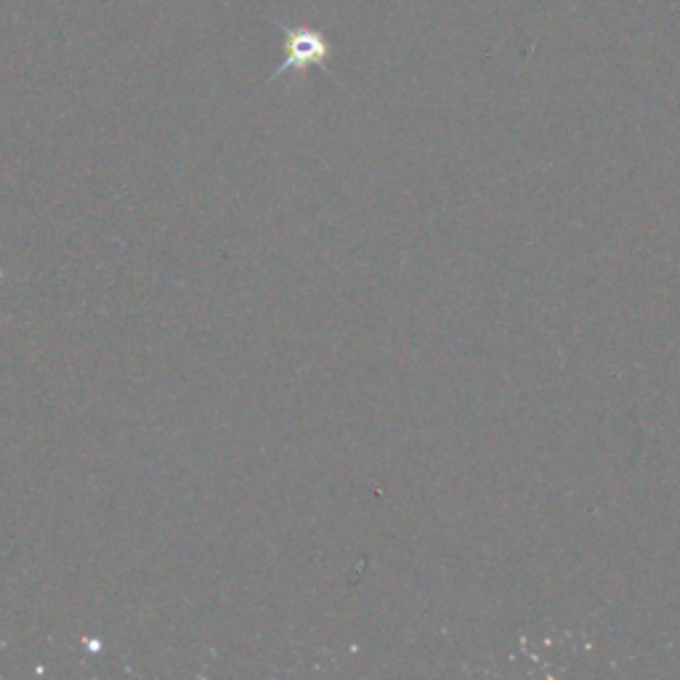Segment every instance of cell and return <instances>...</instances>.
<instances>
[{
  "mask_svg": "<svg viewBox=\"0 0 680 680\" xmlns=\"http://www.w3.org/2000/svg\"><path fill=\"white\" fill-rule=\"evenodd\" d=\"M282 64L274 78H282L287 70L303 72L311 67H322L327 70V59H330V46L327 40L311 27H285V48H282Z\"/></svg>",
  "mask_w": 680,
  "mask_h": 680,
  "instance_id": "obj_1",
  "label": "cell"
}]
</instances>
